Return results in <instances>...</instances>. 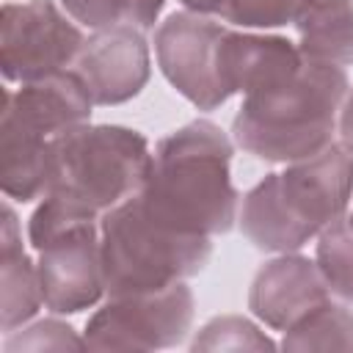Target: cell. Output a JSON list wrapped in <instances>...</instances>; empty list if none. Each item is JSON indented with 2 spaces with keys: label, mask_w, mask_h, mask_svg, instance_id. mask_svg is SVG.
Here are the masks:
<instances>
[{
  "label": "cell",
  "mask_w": 353,
  "mask_h": 353,
  "mask_svg": "<svg viewBox=\"0 0 353 353\" xmlns=\"http://www.w3.org/2000/svg\"><path fill=\"white\" fill-rule=\"evenodd\" d=\"M149 171L152 149L138 130L88 121L66 130L52 141V182L30 215V245L77 223H99L143 190Z\"/></svg>",
  "instance_id": "cell-1"
},
{
  "label": "cell",
  "mask_w": 353,
  "mask_h": 353,
  "mask_svg": "<svg viewBox=\"0 0 353 353\" xmlns=\"http://www.w3.org/2000/svg\"><path fill=\"white\" fill-rule=\"evenodd\" d=\"M232 154L229 135L207 119L168 132L152 152V171L141 190L143 204L179 232L226 234L240 215Z\"/></svg>",
  "instance_id": "cell-2"
},
{
  "label": "cell",
  "mask_w": 353,
  "mask_h": 353,
  "mask_svg": "<svg viewBox=\"0 0 353 353\" xmlns=\"http://www.w3.org/2000/svg\"><path fill=\"white\" fill-rule=\"evenodd\" d=\"M353 199V154L342 143L287 163L284 171L262 176L240 207V229L270 254L301 251L325 226L347 215Z\"/></svg>",
  "instance_id": "cell-3"
},
{
  "label": "cell",
  "mask_w": 353,
  "mask_h": 353,
  "mask_svg": "<svg viewBox=\"0 0 353 353\" xmlns=\"http://www.w3.org/2000/svg\"><path fill=\"white\" fill-rule=\"evenodd\" d=\"M345 97V66L303 58L287 80L243 97L232 121L234 143L265 163L312 157L334 143Z\"/></svg>",
  "instance_id": "cell-4"
},
{
  "label": "cell",
  "mask_w": 353,
  "mask_h": 353,
  "mask_svg": "<svg viewBox=\"0 0 353 353\" xmlns=\"http://www.w3.org/2000/svg\"><path fill=\"white\" fill-rule=\"evenodd\" d=\"M102 273L108 295L152 292L204 270L212 256L207 234H188L160 221L138 196L99 221Z\"/></svg>",
  "instance_id": "cell-5"
},
{
  "label": "cell",
  "mask_w": 353,
  "mask_h": 353,
  "mask_svg": "<svg viewBox=\"0 0 353 353\" xmlns=\"http://www.w3.org/2000/svg\"><path fill=\"white\" fill-rule=\"evenodd\" d=\"M193 325V292L185 281L152 292L108 295L85 323L88 350H163L185 342Z\"/></svg>",
  "instance_id": "cell-6"
},
{
  "label": "cell",
  "mask_w": 353,
  "mask_h": 353,
  "mask_svg": "<svg viewBox=\"0 0 353 353\" xmlns=\"http://www.w3.org/2000/svg\"><path fill=\"white\" fill-rule=\"evenodd\" d=\"M85 44L77 22L52 0L6 3L0 11V69L8 83H30L74 66Z\"/></svg>",
  "instance_id": "cell-7"
},
{
  "label": "cell",
  "mask_w": 353,
  "mask_h": 353,
  "mask_svg": "<svg viewBox=\"0 0 353 353\" xmlns=\"http://www.w3.org/2000/svg\"><path fill=\"white\" fill-rule=\"evenodd\" d=\"M223 25L207 14L174 11L154 30V55L163 77L199 110L221 108L229 94L221 83Z\"/></svg>",
  "instance_id": "cell-8"
},
{
  "label": "cell",
  "mask_w": 353,
  "mask_h": 353,
  "mask_svg": "<svg viewBox=\"0 0 353 353\" xmlns=\"http://www.w3.org/2000/svg\"><path fill=\"white\" fill-rule=\"evenodd\" d=\"M39 251V281L52 314H77L105 295L99 223H77L47 237Z\"/></svg>",
  "instance_id": "cell-9"
},
{
  "label": "cell",
  "mask_w": 353,
  "mask_h": 353,
  "mask_svg": "<svg viewBox=\"0 0 353 353\" xmlns=\"http://www.w3.org/2000/svg\"><path fill=\"white\" fill-rule=\"evenodd\" d=\"M85 83L94 105H121L143 91L149 83V44L138 28L94 30L74 66Z\"/></svg>",
  "instance_id": "cell-10"
},
{
  "label": "cell",
  "mask_w": 353,
  "mask_h": 353,
  "mask_svg": "<svg viewBox=\"0 0 353 353\" xmlns=\"http://www.w3.org/2000/svg\"><path fill=\"white\" fill-rule=\"evenodd\" d=\"M91 94L74 69H61L55 74L22 83L17 91H3V127H17L39 138H58L72 127L91 119Z\"/></svg>",
  "instance_id": "cell-11"
},
{
  "label": "cell",
  "mask_w": 353,
  "mask_h": 353,
  "mask_svg": "<svg viewBox=\"0 0 353 353\" xmlns=\"http://www.w3.org/2000/svg\"><path fill=\"white\" fill-rule=\"evenodd\" d=\"M328 298L331 290L317 262L292 251L279 254L256 270L248 290V309L268 328L287 331Z\"/></svg>",
  "instance_id": "cell-12"
},
{
  "label": "cell",
  "mask_w": 353,
  "mask_h": 353,
  "mask_svg": "<svg viewBox=\"0 0 353 353\" xmlns=\"http://www.w3.org/2000/svg\"><path fill=\"white\" fill-rule=\"evenodd\" d=\"M303 63L298 44L273 33L223 30L221 39V83L229 97L254 94L295 74Z\"/></svg>",
  "instance_id": "cell-13"
},
{
  "label": "cell",
  "mask_w": 353,
  "mask_h": 353,
  "mask_svg": "<svg viewBox=\"0 0 353 353\" xmlns=\"http://www.w3.org/2000/svg\"><path fill=\"white\" fill-rule=\"evenodd\" d=\"M39 268L22 248V232L11 204H3L0 229V328L6 334L22 328L41 309Z\"/></svg>",
  "instance_id": "cell-14"
},
{
  "label": "cell",
  "mask_w": 353,
  "mask_h": 353,
  "mask_svg": "<svg viewBox=\"0 0 353 353\" xmlns=\"http://www.w3.org/2000/svg\"><path fill=\"white\" fill-rule=\"evenodd\" d=\"M292 25L303 58L334 66L353 63V0H303Z\"/></svg>",
  "instance_id": "cell-15"
},
{
  "label": "cell",
  "mask_w": 353,
  "mask_h": 353,
  "mask_svg": "<svg viewBox=\"0 0 353 353\" xmlns=\"http://www.w3.org/2000/svg\"><path fill=\"white\" fill-rule=\"evenodd\" d=\"M284 350H353V312L331 298L284 331Z\"/></svg>",
  "instance_id": "cell-16"
},
{
  "label": "cell",
  "mask_w": 353,
  "mask_h": 353,
  "mask_svg": "<svg viewBox=\"0 0 353 353\" xmlns=\"http://www.w3.org/2000/svg\"><path fill=\"white\" fill-rule=\"evenodd\" d=\"M63 11L88 30L138 28L152 30L165 0H61Z\"/></svg>",
  "instance_id": "cell-17"
},
{
  "label": "cell",
  "mask_w": 353,
  "mask_h": 353,
  "mask_svg": "<svg viewBox=\"0 0 353 353\" xmlns=\"http://www.w3.org/2000/svg\"><path fill=\"white\" fill-rule=\"evenodd\" d=\"M314 262L331 290L342 301H353V226L347 215L317 234Z\"/></svg>",
  "instance_id": "cell-18"
},
{
  "label": "cell",
  "mask_w": 353,
  "mask_h": 353,
  "mask_svg": "<svg viewBox=\"0 0 353 353\" xmlns=\"http://www.w3.org/2000/svg\"><path fill=\"white\" fill-rule=\"evenodd\" d=\"M190 350H276V342L248 317L223 314L196 331Z\"/></svg>",
  "instance_id": "cell-19"
},
{
  "label": "cell",
  "mask_w": 353,
  "mask_h": 353,
  "mask_svg": "<svg viewBox=\"0 0 353 353\" xmlns=\"http://www.w3.org/2000/svg\"><path fill=\"white\" fill-rule=\"evenodd\" d=\"M303 0H223L218 17L243 30L281 28L295 19Z\"/></svg>",
  "instance_id": "cell-20"
},
{
  "label": "cell",
  "mask_w": 353,
  "mask_h": 353,
  "mask_svg": "<svg viewBox=\"0 0 353 353\" xmlns=\"http://www.w3.org/2000/svg\"><path fill=\"white\" fill-rule=\"evenodd\" d=\"M85 347L83 336L61 320H36L33 325H22L11 334H6L3 350L6 353H19V350H80Z\"/></svg>",
  "instance_id": "cell-21"
},
{
  "label": "cell",
  "mask_w": 353,
  "mask_h": 353,
  "mask_svg": "<svg viewBox=\"0 0 353 353\" xmlns=\"http://www.w3.org/2000/svg\"><path fill=\"white\" fill-rule=\"evenodd\" d=\"M336 132H339V138H342V146L353 154V91H347V97H345V102H342Z\"/></svg>",
  "instance_id": "cell-22"
},
{
  "label": "cell",
  "mask_w": 353,
  "mask_h": 353,
  "mask_svg": "<svg viewBox=\"0 0 353 353\" xmlns=\"http://www.w3.org/2000/svg\"><path fill=\"white\" fill-rule=\"evenodd\" d=\"M188 11H196V14H207V17H218L221 11V3L223 0H179Z\"/></svg>",
  "instance_id": "cell-23"
},
{
  "label": "cell",
  "mask_w": 353,
  "mask_h": 353,
  "mask_svg": "<svg viewBox=\"0 0 353 353\" xmlns=\"http://www.w3.org/2000/svg\"><path fill=\"white\" fill-rule=\"evenodd\" d=\"M347 221H350V226H353V212H347Z\"/></svg>",
  "instance_id": "cell-24"
}]
</instances>
